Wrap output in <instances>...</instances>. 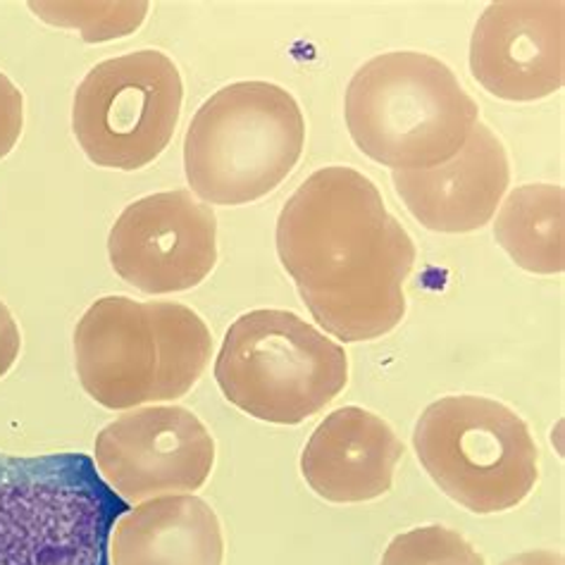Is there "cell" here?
I'll list each match as a JSON object with an SVG mask.
<instances>
[{
  "label": "cell",
  "instance_id": "1",
  "mask_svg": "<svg viewBox=\"0 0 565 565\" xmlns=\"http://www.w3.org/2000/svg\"><path fill=\"white\" fill-rule=\"evenodd\" d=\"M277 253L327 334L373 341L404 320L418 250L363 172L332 166L310 174L281 207Z\"/></svg>",
  "mask_w": 565,
  "mask_h": 565
},
{
  "label": "cell",
  "instance_id": "2",
  "mask_svg": "<svg viewBox=\"0 0 565 565\" xmlns=\"http://www.w3.org/2000/svg\"><path fill=\"white\" fill-rule=\"evenodd\" d=\"M213 355L203 318L184 303L106 296L74 330L84 392L108 411H134L189 394Z\"/></svg>",
  "mask_w": 565,
  "mask_h": 565
},
{
  "label": "cell",
  "instance_id": "3",
  "mask_svg": "<svg viewBox=\"0 0 565 565\" xmlns=\"http://www.w3.org/2000/svg\"><path fill=\"white\" fill-rule=\"evenodd\" d=\"M344 115L351 139L367 158L392 170H427L466 146L480 108L449 65L394 51L353 74Z\"/></svg>",
  "mask_w": 565,
  "mask_h": 565
},
{
  "label": "cell",
  "instance_id": "4",
  "mask_svg": "<svg viewBox=\"0 0 565 565\" xmlns=\"http://www.w3.org/2000/svg\"><path fill=\"white\" fill-rule=\"evenodd\" d=\"M122 513L94 458L0 451V565H110Z\"/></svg>",
  "mask_w": 565,
  "mask_h": 565
},
{
  "label": "cell",
  "instance_id": "5",
  "mask_svg": "<svg viewBox=\"0 0 565 565\" xmlns=\"http://www.w3.org/2000/svg\"><path fill=\"white\" fill-rule=\"evenodd\" d=\"M303 146V113L287 88L236 82L193 115L184 137L186 180L203 203L246 205L287 180Z\"/></svg>",
  "mask_w": 565,
  "mask_h": 565
},
{
  "label": "cell",
  "instance_id": "6",
  "mask_svg": "<svg viewBox=\"0 0 565 565\" xmlns=\"http://www.w3.org/2000/svg\"><path fill=\"white\" fill-rule=\"evenodd\" d=\"M215 380L232 406L273 425L313 418L344 392L347 351L291 310L260 308L222 341Z\"/></svg>",
  "mask_w": 565,
  "mask_h": 565
},
{
  "label": "cell",
  "instance_id": "7",
  "mask_svg": "<svg viewBox=\"0 0 565 565\" xmlns=\"http://www.w3.org/2000/svg\"><path fill=\"white\" fill-rule=\"evenodd\" d=\"M413 446L441 492L478 515L515 509L540 480V451L527 423L487 396L429 404Z\"/></svg>",
  "mask_w": 565,
  "mask_h": 565
},
{
  "label": "cell",
  "instance_id": "8",
  "mask_svg": "<svg viewBox=\"0 0 565 565\" xmlns=\"http://www.w3.org/2000/svg\"><path fill=\"white\" fill-rule=\"evenodd\" d=\"M182 100V74L166 53L110 57L88 72L74 94V137L98 168L141 170L172 141Z\"/></svg>",
  "mask_w": 565,
  "mask_h": 565
},
{
  "label": "cell",
  "instance_id": "9",
  "mask_svg": "<svg viewBox=\"0 0 565 565\" xmlns=\"http://www.w3.org/2000/svg\"><path fill=\"white\" fill-rule=\"evenodd\" d=\"M96 468L127 503L193 494L211 478L215 439L182 406L122 413L96 437Z\"/></svg>",
  "mask_w": 565,
  "mask_h": 565
},
{
  "label": "cell",
  "instance_id": "10",
  "mask_svg": "<svg viewBox=\"0 0 565 565\" xmlns=\"http://www.w3.org/2000/svg\"><path fill=\"white\" fill-rule=\"evenodd\" d=\"M113 270L143 294L199 287L217 263V220L191 191L139 199L117 217L108 239Z\"/></svg>",
  "mask_w": 565,
  "mask_h": 565
},
{
  "label": "cell",
  "instance_id": "11",
  "mask_svg": "<svg viewBox=\"0 0 565 565\" xmlns=\"http://www.w3.org/2000/svg\"><path fill=\"white\" fill-rule=\"evenodd\" d=\"M470 70L501 100H540L565 79V8L561 0H499L478 20Z\"/></svg>",
  "mask_w": 565,
  "mask_h": 565
},
{
  "label": "cell",
  "instance_id": "12",
  "mask_svg": "<svg viewBox=\"0 0 565 565\" xmlns=\"http://www.w3.org/2000/svg\"><path fill=\"white\" fill-rule=\"evenodd\" d=\"M394 189L423 227L441 234L482 230L511 184V166L497 134L475 125L466 146L444 166L394 170Z\"/></svg>",
  "mask_w": 565,
  "mask_h": 565
},
{
  "label": "cell",
  "instance_id": "13",
  "mask_svg": "<svg viewBox=\"0 0 565 565\" xmlns=\"http://www.w3.org/2000/svg\"><path fill=\"white\" fill-rule=\"evenodd\" d=\"M404 444L380 415L344 406L316 427L301 454V472L313 492L332 503H363L394 484Z\"/></svg>",
  "mask_w": 565,
  "mask_h": 565
},
{
  "label": "cell",
  "instance_id": "14",
  "mask_svg": "<svg viewBox=\"0 0 565 565\" xmlns=\"http://www.w3.org/2000/svg\"><path fill=\"white\" fill-rule=\"evenodd\" d=\"M225 537L211 503L193 494L160 497L117 518L110 565H222Z\"/></svg>",
  "mask_w": 565,
  "mask_h": 565
},
{
  "label": "cell",
  "instance_id": "15",
  "mask_svg": "<svg viewBox=\"0 0 565 565\" xmlns=\"http://www.w3.org/2000/svg\"><path fill=\"white\" fill-rule=\"evenodd\" d=\"M565 191L558 184H527L501 203L494 236L515 265L534 275H558L565 267Z\"/></svg>",
  "mask_w": 565,
  "mask_h": 565
},
{
  "label": "cell",
  "instance_id": "16",
  "mask_svg": "<svg viewBox=\"0 0 565 565\" xmlns=\"http://www.w3.org/2000/svg\"><path fill=\"white\" fill-rule=\"evenodd\" d=\"M41 20L61 26H77L84 41L129 36L137 29L148 3H32Z\"/></svg>",
  "mask_w": 565,
  "mask_h": 565
},
{
  "label": "cell",
  "instance_id": "17",
  "mask_svg": "<svg viewBox=\"0 0 565 565\" xmlns=\"http://www.w3.org/2000/svg\"><path fill=\"white\" fill-rule=\"evenodd\" d=\"M380 565H484V558L458 532L427 525L394 537Z\"/></svg>",
  "mask_w": 565,
  "mask_h": 565
},
{
  "label": "cell",
  "instance_id": "18",
  "mask_svg": "<svg viewBox=\"0 0 565 565\" xmlns=\"http://www.w3.org/2000/svg\"><path fill=\"white\" fill-rule=\"evenodd\" d=\"M24 127V98L3 72H0V160L12 153Z\"/></svg>",
  "mask_w": 565,
  "mask_h": 565
},
{
  "label": "cell",
  "instance_id": "19",
  "mask_svg": "<svg viewBox=\"0 0 565 565\" xmlns=\"http://www.w3.org/2000/svg\"><path fill=\"white\" fill-rule=\"evenodd\" d=\"M22 337L20 327L14 322L10 308L0 301V377H6L12 365L20 359Z\"/></svg>",
  "mask_w": 565,
  "mask_h": 565
},
{
  "label": "cell",
  "instance_id": "20",
  "mask_svg": "<svg viewBox=\"0 0 565 565\" xmlns=\"http://www.w3.org/2000/svg\"><path fill=\"white\" fill-rule=\"evenodd\" d=\"M501 565H563V556L554 552H525L503 561Z\"/></svg>",
  "mask_w": 565,
  "mask_h": 565
}]
</instances>
